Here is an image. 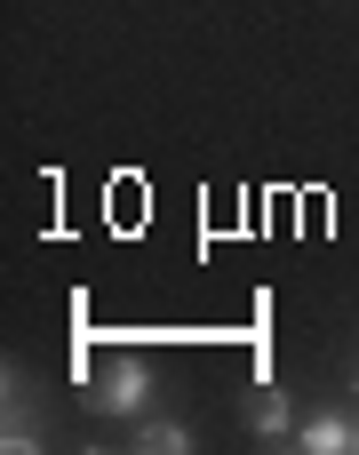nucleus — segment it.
Returning <instances> with one entry per match:
<instances>
[{"mask_svg": "<svg viewBox=\"0 0 359 455\" xmlns=\"http://www.w3.org/2000/svg\"><path fill=\"white\" fill-rule=\"evenodd\" d=\"M248 424H256L264 440H280V432L296 424V416H288V392H280V384H264V392H256V408H248Z\"/></svg>", "mask_w": 359, "mask_h": 455, "instance_id": "4", "label": "nucleus"}, {"mask_svg": "<svg viewBox=\"0 0 359 455\" xmlns=\"http://www.w3.org/2000/svg\"><path fill=\"white\" fill-rule=\"evenodd\" d=\"M96 408L120 416V424H136V416L152 408V368H144V360H112V368L96 376Z\"/></svg>", "mask_w": 359, "mask_h": 455, "instance_id": "1", "label": "nucleus"}, {"mask_svg": "<svg viewBox=\"0 0 359 455\" xmlns=\"http://www.w3.org/2000/svg\"><path fill=\"white\" fill-rule=\"evenodd\" d=\"M304 455H359V416H312L304 424Z\"/></svg>", "mask_w": 359, "mask_h": 455, "instance_id": "2", "label": "nucleus"}, {"mask_svg": "<svg viewBox=\"0 0 359 455\" xmlns=\"http://www.w3.org/2000/svg\"><path fill=\"white\" fill-rule=\"evenodd\" d=\"M352 400H359V368H352Z\"/></svg>", "mask_w": 359, "mask_h": 455, "instance_id": "5", "label": "nucleus"}, {"mask_svg": "<svg viewBox=\"0 0 359 455\" xmlns=\"http://www.w3.org/2000/svg\"><path fill=\"white\" fill-rule=\"evenodd\" d=\"M128 440H136L144 455H184V448H192V432H184L176 416H136V432H128Z\"/></svg>", "mask_w": 359, "mask_h": 455, "instance_id": "3", "label": "nucleus"}]
</instances>
